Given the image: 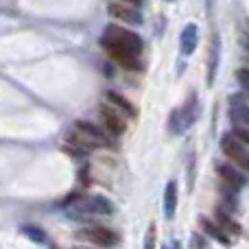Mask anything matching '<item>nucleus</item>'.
Instances as JSON below:
<instances>
[{"mask_svg":"<svg viewBox=\"0 0 249 249\" xmlns=\"http://www.w3.org/2000/svg\"><path fill=\"white\" fill-rule=\"evenodd\" d=\"M221 149H223V153L236 164V168H243V171L249 173V153L245 151V146H243L241 142L234 140L232 136H225L223 140H221Z\"/></svg>","mask_w":249,"mask_h":249,"instance_id":"nucleus-4","label":"nucleus"},{"mask_svg":"<svg viewBox=\"0 0 249 249\" xmlns=\"http://www.w3.org/2000/svg\"><path fill=\"white\" fill-rule=\"evenodd\" d=\"M199 225H201L203 234H206L208 238H212V241H219V243H223V245H228V243H230V236L219 228V223H216V221L208 219V216H201V219H199Z\"/></svg>","mask_w":249,"mask_h":249,"instance_id":"nucleus-11","label":"nucleus"},{"mask_svg":"<svg viewBox=\"0 0 249 249\" xmlns=\"http://www.w3.org/2000/svg\"><path fill=\"white\" fill-rule=\"evenodd\" d=\"M214 216H216V223H219V228L223 230L228 236H230V234H241V228H238V223H234V219L223 210V208H216Z\"/></svg>","mask_w":249,"mask_h":249,"instance_id":"nucleus-15","label":"nucleus"},{"mask_svg":"<svg viewBox=\"0 0 249 249\" xmlns=\"http://www.w3.org/2000/svg\"><path fill=\"white\" fill-rule=\"evenodd\" d=\"M116 64H121L127 70H140V61L136 55H129V53H121V55H112Z\"/></svg>","mask_w":249,"mask_h":249,"instance_id":"nucleus-16","label":"nucleus"},{"mask_svg":"<svg viewBox=\"0 0 249 249\" xmlns=\"http://www.w3.org/2000/svg\"><path fill=\"white\" fill-rule=\"evenodd\" d=\"M219 177L223 179V184H228V186H232V188H243V186L247 184V177H245V173L241 171V168H236L234 164H219Z\"/></svg>","mask_w":249,"mask_h":249,"instance_id":"nucleus-6","label":"nucleus"},{"mask_svg":"<svg viewBox=\"0 0 249 249\" xmlns=\"http://www.w3.org/2000/svg\"><path fill=\"white\" fill-rule=\"evenodd\" d=\"M230 116L236 123L238 129H247L249 131V105L243 103L238 96H232L230 101Z\"/></svg>","mask_w":249,"mask_h":249,"instance_id":"nucleus-7","label":"nucleus"},{"mask_svg":"<svg viewBox=\"0 0 249 249\" xmlns=\"http://www.w3.org/2000/svg\"><path fill=\"white\" fill-rule=\"evenodd\" d=\"M232 138H234V140H238V142H241V144H249V131H247V129H234V131H232Z\"/></svg>","mask_w":249,"mask_h":249,"instance_id":"nucleus-19","label":"nucleus"},{"mask_svg":"<svg viewBox=\"0 0 249 249\" xmlns=\"http://www.w3.org/2000/svg\"><path fill=\"white\" fill-rule=\"evenodd\" d=\"M121 2H124V4H127V7H140V2H142V0H121Z\"/></svg>","mask_w":249,"mask_h":249,"instance_id":"nucleus-22","label":"nucleus"},{"mask_svg":"<svg viewBox=\"0 0 249 249\" xmlns=\"http://www.w3.org/2000/svg\"><path fill=\"white\" fill-rule=\"evenodd\" d=\"M74 129L77 131H81V133H86L88 138H92L94 142H99L101 146H107L109 144V138L103 133V129L101 127H96L94 123H88V121H79L77 124H74Z\"/></svg>","mask_w":249,"mask_h":249,"instance_id":"nucleus-12","label":"nucleus"},{"mask_svg":"<svg viewBox=\"0 0 249 249\" xmlns=\"http://www.w3.org/2000/svg\"><path fill=\"white\" fill-rule=\"evenodd\" d=\"M77 238L88 243H94L99 247H114L118 245V234L114 230L105 228V225H88L77 232Z\"/></svg>","mask_w":249,"mask_h":249,"instance_id":"nucleus-2","label":"nucleus"},{"mask_svg":"<svg viewBox=\"0 0 249 249\" xmlns=\"http://www.w3.org/2000/svg\"><path fill=\"white\" fill-rule=\"evenodd\" d=\"M144 249H155V225H151L149 234H146V241H144Z\"/></svg>","mask_w":249,"mask_h":249,"instance_id":"nucleus-21","label":"nucleus"},{"mask_svg":"<svg viewBox=\"0 0 249 249\" xmlns=\"http://www.w3.org/2000/svg\"><path fill=\"white\" fill-rule=\"evenodd\" d=\"M164 249H181V243L179 241H171L168 243V247H164Z\"/></svg>","mask_w":249,"mask_h":249,"instance_id":"nucleus-23","label":"nucleus"},{"mask_svg":"<svg viewBox=\"0 0 249 249\" xmlns=\"http://www.w3.org/2000/svg\"><path fill=\"white\" fill-rule=\"evenodd\" d=\"M105 99H107V105L112 109H116L121 116H136V107H133L131 103H129L127 99H124L123 94H118V92H112L109 90L107 94H105Z\"/></svg>","mask_w":249,"mask_h":249,"instance_id":"nucleus-10","label":"nucleus"},{"mask_svg":"<svg viewBox=\"0 0 249 249\" xmlns=\"http://www.w3.org/2000/svg\"><path fill=\"white\" fill-rule=\"evenodd\" d=\"M179 44H181V53L184 55H193L195 48L199 44V31H197V24H186L184 31L179 35Z\"/></svg>","mask_w":249,"mask_h":249,"instance_id":"nucleus-8","label":"nucleus"},{"mask_svg":"<svg viewBox=\"0 0 249 249\" xmlns=\"http://www.w3.org/2000/svg\"><path fill=\"white\" fill-rule=\"evenodd\" d=\"M219 59H221V42H219V37H212L210 55H208V86L214 83L216 68H219Z\"/></svg>","mask_w":249,"mask_h":249,"instance_id":"nucleus-13","label":"nucleus"},{"mask_svg":"<svg viewBox=\"0 0 249 249\" xmlns=\"http://www.w3.org/2000/svg\"><path fill=\"white\" fill-rule=\"evenodd\" d=\"M22 232H24L26 236H31V241H35V243H44V241H46V234H44L42 230H37L35 225H24V228H22Z\"/></svg>","mask_w":249,"mask_h":249,"instance_id":"nucleus-18","label":"nucleus"},{"mask_svg":"<svg viewBox=\"0 0 249 249\" xmlns=\"http://www.w3.org/2000/svg\"><path fill=\"white\" fill-rule=\"evenodd\" d=\"M175 210H177V184L168 181L166 188H164V216L171 221L175 216Z\"/></svg>","mask_w":249,"mask_h":249,"instance_id":"nucleus-14","label":"nucleus"},{"mask_svg":"<svg viewBox=\"0 0 249 249\" xmlns=\"http://www.w3.org/2000/svg\"><path fill=\"white\" fill-rule=\"evenodd\" d=\"M101 121H103L107 133H112V136H121V133H124V129H127L124 116H121V114H118L116 109H112L109 105H101Z\"/></svg>","mask_w":249,"mask_h":249,"instance_id":"nucleus-5","label":"nucleus"},{"mask_svg":"<svg viewBox=\"0 0 249 249\" xmlns=\"http://www.w3.org/2000/svg\"><path fill=\"white\" fill-rule=\"evenodd\" d=\"M77 210L83 212V214H90V216H109L114 214V206L107 197L103 195H94V197H88L86 201L79 203L77 201Z\"/></svg>","mask_w":249,"mask_h":249,"instance_id":"nucleus-3","label":"nucleus"},{"mask_svg":"<svg viewBox=\"0 0 249 249\" xmlns=\"http://www.w3.org/2000/svg\"><path fill=\"white\" fill-rule=\"evenodd\" d=\"M109 13H112L116 20H123L127 24H140L142 16L136 7H127V4H112L109 7Z\"/></svg>","mask_w":249,"mask_h":249,"instance_id":"nucleus-9","label":"nucleus"},{"mask_svg":"<svg viewBox=\"0 0 249 249\" xmlns=\"http://www.w3.org/2000/svg\"><path fill=\"white\" fill-rule=\"evenodd\" d=\"M101 44L103 48L109 53V55H121V53H129V55H140L142 53V37L133 31H127V29H121V26H114L109 24L105 29L103 37H101Z\"/></svg>","mask_w":249,"mask_h":249,"instance_id":"nucleus-1","label":"nucleus"},{"mask_svg":"<svg viewBox=\"0 0 249 249\" xmlns=\"http://www.w3.org/2000/svg\"><path fill=\"white\" fill-rule=\"evenodd\" d=\"M219 193H221V197H223V201L230 203V208H236V188H232V186H228V184H221Z\"/></svg>","mask_w":249,"mask_h":249,"instance_id":"nucleus-17","label":"nucleus"},{"mask_svg":"<svg viewBox=\"0 0 249 249\" xmlns=\"http://www.w3.org/2000/svg\"><path fill=\"white\" fill-rule=\"evenodd\" d=\"M236 79L241 81V86L249 90V68H238L236 70Z\"/></svg>","mask_w":249,"mask_h":249,"instance_id":"nucleus-20","label":"nucleus"}]
</instances>
